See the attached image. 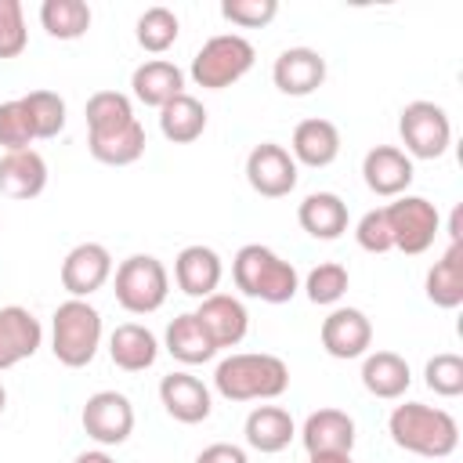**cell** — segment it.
Instances as JSON below:
<instances>
[{
  "instance_id": "38",
  "label": "cell",
  "mask_w": 463,
  "mask_h": 463,
  "mask_svg": "<svg viewBox=\"0 0 463 463\" xmlns=\"http://www.w3.org/2000/svg\"><path fill=\"white\" fill-rule=\"evenodd\" d=\"M29 47V29H25V11L18 0H0V61L18 58Z\"/></svg>"
},
{
  "instance_id": "30",
  "label": "cell",
  "mask_w": 463,
  "mask_h": 463,
  "mask_svg": "<svg viewBox=\"0 0 463 463\" xmlns=\"http://www.w3.org/2000/svg\"><path fill=\"white\" fill-rule=\"evenodd\" d=\"M203 130H206V109L199 98L177 94L159 109V134L170 145H192L195 137H203Z\"/></svg>"
},
{
  "instance_id": "13",
  "label": "cell",
  "mask_w": 463,
  "mask_h": 463,
  "mask_svg": "<svg viewBox=\"0 0 463 463\" xmlns=\"http://www.w3.org/2000/svg\"><path fill=\"white\" fill-rule=\"evenodd\" d=\"M412 177H416L412 159L398 145H376L362 159V181H365V188L373 195H383V199L409 195Z\"/></svg>"
},
{
  "instance_id": "31",
  "label": "cell",
  "mask_w": 463,
  "mask_h": 463,
  "mask_svg": "<svg viewBox=\"0 0 463 463\" xmlns=\"http://www.w3.org/2000/svg\"><path fill=\"white\" fill-rule=\"evenodd\" d=\"M90 4L87 0H43L40 4V25L54 40H80L90 29Z\"/></svg>"
},
{
  "instance_id": "11",
  "label": "cell",
  "mask_w": 463,
  "mask_h": 463,
  "mask_svg": "<svg viewBox=\"0 0 463 463\" xmlns=\"http://www.w3.org/2000/svg\"><path fill=\"white\" fill-rule=\"evenodd\" d=\"M318 340H322L329 358H340V362L365 358L373 347V322L362 307H333L322 318Z\"/></svg>"
},
{
  "instance_id": "42",
  "label": "cell",
  "mask_w": 463,
  "mask_h": 463,
  "mask_svg": "<svg viewBox=\"0 0 463 463\" xmlns=\"http://www.w3.org/2000/svg\"><path fill=\"white\" fill-rule=\"evenodd\" d=\"M307 463H354L351 452H311Z\"/></svg>"
},
{
  "instance_id": "15",
  "label": "cell",
  "mask_w": 463,
  "mask_h": 463,
  "mask_svg": "<svg viewBox=\"0 0 463 463\" xmlns=\"http://www.w3.org/2000/svg\"><path fill=\"white\" fill-rule=\"evenodd\" d=\"M159 402H163L166 416H174L177 423H188V427L210 420V412H213V394H210V387H206L199 376L184 373V369L166 373V376L159 380Z\"/></svg>"
},
{
  "instance_id": "2",
  "label": "cell",
  "mask_w": 463,
  "mask_h": 463,
  "mask_svg": "<svg viewBox=\"0 0 463 463\" xmlns=\"http://www.w3.org/2000/svg\"><path fill=\"white\" fill-rule=\"evenodd\" d=\"M289 365L268 351H235L217 362L213 391L228 402H271L286 394Z\"/></svg>"
},
{
  "instance_id": "18",
  "label": "cell",
  "mask_w": 463,
  "mask_h": 463,
  "mask_svg": "<svg viewBox=\"0 0 463 463\" xmlns=\"http://www.w3.org/2000/svg\"><path fill=\"white\" fill-rule=\"evenodd\" d=\"M221 275H224V264H221V253L213 246H203V242H192L184 246L177 257H174V282L184 297H210L217 293L221 286Z\"/></svg>"
},
{
  "instance_id": "10",
  "label": "cell",
  "mask_w": 463,
  "mask_h": 463,
  "mask_svg": "<svg viewBox=\"0 0 463 463\" xmlns=\"http://www.w3.org/2000/svg\"><path fill=\"white\" fill-rule=\"evenodd\" d=\"M297 177H300V170H297V159L289 156L286 145L260 141V145L250 148V156H246V181H250V188L257 195L282 199V195H289L297 188Z\"/></svg>"
},
{
  "instance_id": "9",
  "label": "cell",
  "mask_w": 463,
  "mask_h": 463,
  "mask_svg": "<svg viewBox=\"0 0 463 463\" xmlns=\"http://www.w3.org/2000/svg\"><path fill=\"white\" fill-rule=\"evenodd\" d=\"M80 423H83V434L94 445L112 449V445H123L134 434V405L123 391H94L83 402Z\"/></svg>"
},
{
  "instance_id": "32",
  "label": "cell",
  "mask_w": 463,
  "mask_h": 463,
  "mask_svg": "<svg viewBox=\"0 0 463 463\" xmlns=\"http://www.w3.org/2000/svg\"><path fill=\"white\" fill-rule=\"evenodd\" d=\"M83 116H87V134H109V130H119L130 119H137L134 116V101L123 90H98V94H90Z\"/></svg>"
},
{
  "instance_id": "16",
  "label": "cell",
  "mask_w": 463,
  "mask_h": 463,
  "mask_svg": "<svg viewBox=\"0 0 463 463\" xmlns=\"http://www.w3.org/2000/svg\"><path fill=\"white\" fill-rule=\"evenodd\" d=\"M271 83L289 98H307L326 83V58L315 47H286L271 65Z\"/></svg>"
},
{
  "instance_id": "14",
  "label": "cell",
  "mask_w": 463,
  "mask_h": 463,
  "mask_svg": "<svg viewBox=\"0 0 463 463\" xmlns=\"http://www.w3.org/2000/svg\"><path fill=\"white\" fill-rule=\"evenodd\" d=\"M195 318L203 322V329L210 333V340L217 344V351L224 347H239L250 333V311L239 297L232 293H210L199 300Z\"/></svg>"
},
{
  "instance_id": "21",
  "label": "cell",
  "mask_w": 463,
  "mask_h": 463,
  "mask_svg": "<svg viewBox=\"0 0 463 463\" xmlns=\"http://www.w3.org/2000/svg\"><path fill=\"white\" fill-rule=\"evenodd\" d=\"M130 94L141 105L163 109L166 101H174L177 94H184V72L170 61V58H148L130 72Z\"/></svg>"
},
{
  "instance_id": "7",
  "label": "cell",
  "mask_w": 463,
  "mask_h": 463,
  "mask_svg": "<svg viewBox=\"0 0 463 463\" xmlns=\"http://www.w3.org/2000/svg\"><path fill=\"white\" fill-rule=\"evenodd\" d=\"M398 134H402V152L409 159H441L452 145V119L441 105L416 98L402 109L398 116Z\"/></svg>"
},
{
  "instance_id": "33",
  "label": "cell",
  "mask_w": 463,
  "mask_h": 463,
  "mask_svg": "<svg viewBox=\"0 0 463 463\" xmlns=\"http://www.w3.org/2000/svg\"><path fill=\"white\" fill-rule=\"evenodd\" d=\"M134 36H137L141 51H148V54H163V51H170V47L177 43V36H181V22H177V14H174L170 7L156 4V7H145V11L137 14Z\"/></svg>"
},
{
  "instance_id": "40",
  "label": "cell",
  "mask_w": 463,
  "mask_h": 463,
  "mask_svg": "<svg viewBox=\"0 0 463 463\" xmlns=\"http://www.w3.org/2000/svg\"><path fill=\"white\" fill-rule=\"evenodd\" d=\"M354 242L365 250V253H387L394 250L391 242V224H387V210L376 206V210H365L354 224Z\"/></svg>"
},
{
  "instance_id": "22",
  "label": "cell",
  "mask_w": 463,
  "mask_h": 463,
  "mask_svg": "<svg viewBox=\"0 0 463 463\" xmlns=\"http://www.w3.org/2000/svg\"><path fill=\"white\" fill-rule=\"evenodd\" d=\"M109 358L123 373H145L159 358V340L141 322H123L109 333Z\"/></svg>"
},
{
  "instance_id": "5",
  "label": "cell",
  "mask_w": 463,
  "mask_h": 463,
  "mask_svg": "<svg viewBox=\"0 0 463 463\" xmlns=\"http://www.w3.org/2000/svg\"><path fill=\"white\" fill-rule=\"evenodd\" d=\"M112 293L116 304L130 315H152L166 304L170 293V271L159 257L152 253H134L127 260H119V268L112 271Z\"/></svg>"
},
{
  "instance_id": "12",
  "label": "cell",
  "mask_w": 463,
  "mask_h": 463,
  "mask_svg": "<svg viewBox=\"0 0 463 463\" xmlns=\"http://www.w3.org/2000/svg\"><path fill=\"white\" fill-rule=\"evenodd\" d=\"M112 253L101 242H76L61 260V286L69 289V297L87 300L112 279Z\"/></svg>"
},
{
  "instance_id": "29",
  "label": "cell",
  "mask_w": 463,
  "mask_h": 463,
  "mask_svg": "<svg viewBox=\"0 0 463 463\" xmlns=\"http://www.w3.org/2000/svg\"><path fill=\"white\" fill-rule=\"evenodd\" d=\"M145 127L141 119H130L127 127L119 130H109V134H87V148L98 163L105 166H130L145 156Z\"/></svg>"
},
{
  "instance_id": "28",
  "label": "cell",
  "mask_w": 463,
  "mask_h": 463,
  "mask_svg": "<svg viewBox=\"0 0 463 463\" xmlns=\"http://www.w3.org/2000/svg\"><path fill=\"white\" fill-rule=\"evenodd\" d=\"M423 289L434 307L452 311L463 304V242H449V250L430 264Z\"/></svg>"
},
{
  "instance_id": "24",
  "label": "cell",
  "mask_w": 463,
  "mask_h": 463,
  "mask_svg": "<svg viewBox=\"0 0 463 463\" xmlns=\"http://www.w3.org/2000/svg\"><path fill=\"white\" fill-rule=\"evenodd\" d=\"M242 434H246V445H250L253 452L275 456V452L289 449V441L297 438V423H293V416H289L282 405H257V409L246 416Z\"/></svg>"
},
{
  "instance_id": "25",
  "label": "cell",
  "mask_w": 463,
  "mask_h": 463,
  "mask_svg": "<svg viewBox=\"0 0 463 463\" xmlns=\"http://www.w3.org/2000/svg\"><path fill=\"white\" fill-rule=\"evenodd\" d=\"M297 221L300 228L311 235V239H322V242H333L347 232V203L336 195V192H311L300 199L297 206Z\"/></svg>"
},
{
  "instance_id": "39",
  "label": "cell",
  "mask_w": 463,
  "mask_h": 463,
  "mask_svg": "<svg viewBox=\"0 0 463 463\" xmlns=\"http://www.w3.org/2000/svg\"><path fill=\"white\" fill-rule=\"evenodd\" d=\"M279 14V0H221V18L239 29H264Z\"/></svg>"
},
{
  "instance_id": "41",
  "label": "cell",
  "mask_w": 463,
  "mask_h": 463,
  "mask_svg": "<svg viewBox=\"0 0 463 463\" xmlns=\"http://www.w3.org/2000/svg\"><path fill=\"white\" fill-rule=\"evenodd\" d=\"M195 463H250V456H246V449H242V445L213 441V445H206V449L195 456Z\"/></svg>"
},
{
  "instance_id": "23",
  "label": "cell",
  "mask_w": 463,
  "mask_h": 463,
  "mask_svg": "<svg viewBox=\"0 0 463 463\" xmlns=\"http://www.w3.org/2000/svg\"><path fill=\"white\" fill-rule=\"evenodd\" d=\"M300 445L311 452H351L354 420L344 409H315L300 427Z\"/></svg>"
},
{
  "instance_id": "44",
  "label": "cell",
  "mask_w": 463,
  "mask_h": 463,
  "mask_svg": "<svg viewBox=\"0 0 463 463\" xmlns=\"http://www.w3.org/2000/svg\"><path fill=\"white\" fill-rule=\"evenodd\" d=\"M4 409H7V387L0 383V416H4Z\"/></svg>"
},
{
  "instance_id": "3",
  "label": "cell",
  "mask_w": 463,
  "mask_h": 463,
  "mask_svg": "<svg viewBox=\"0 0 463 463\" xmlns=\"http://www.w3.org/2000/svg\"><path fill=\"white\" fill-rule=\"evenodd\" d=\"M232 279L242 297L264 300V304H289L300 289V275L293 260L279 257L264 242H246L232 257Z\"/></svg>"
},
{
  "instance_id": "1",
  "label": "cell",
  "mask_w": 463,
  "mask_h": 463,
  "mask_svg": "<svg viewBox=\"0 0 463 463\" xmlns=\"http://www.w3.org/2000/svg\"><path fill=\"white\" fill-rule=\"evenodd\" d=\"M387 434L398 449L423 459H449L459 445V423L452 412L423 402H402L387 416Z\"/></svg>"
},
{
  "instance_id": "6",
  "label": "cell",
  "mask_w": 463,
  "mask_h": 463,
  "mask_svg": "<svg viewBox=\"0 0 463 463\" xmlns=\"http://www.w3.org/2000/svg\"><path fill=\"white\" fill-rule=\"evenodd\" d=\"M253 61H257V51H253V43L242 33H217V36H210L195 51L188 72H192L195 87H203V90H224L232 83H239L253 69Z\"/></svg>"
},
{
  "instance_id": "26",
  "label": "cell",
  "mask_w": 463,
  "mask_h": 463,
  "mask_svg": "<svg viewBox=\"0 0 463 463\" xmlns=\"http://www.w3.org/2000/svg\"><path fill=\"white\" fill-rule=\"evenodd\" d=\"M409 383H412V373H409V362L398 351H369L362 358V387L373 398L398 402L409 391Z\"/></svg>"
},
{
  "instance_id": "35",
  "label": "cell",
  "mask_w": 463,
  "mask_h": 463,
  "mask_svg": "<svg viewBox=\"0 0 463 463\" xmlns=\"http://www.w3.org/2000/svg\"><path fill=\"white\" fill-rule=\"evenodd\" d=\"M347 286H351V275H347V268L336 264V260L315 264V268L307 271V279H304L307 300H311V304H322V307L340 304V297L347 293Z\"/></svg>"
},
{
  "instance_id": "20",
  "label": "cell",
  "mask_w": 463,
  "mask_h": 463,
  "mask_svg": "<svg viewBox=\"0 0 463 463\" xmlns=\"http://www.w3.org/2000/svg\"><path fill=\"white\" fill-rule=\"evenodd\" d=\"M289 156L297 159V166H329L336 156H340V130L333 119H322V116H311V119H300L293 127V141H289Z\"/></svg>"
},
{
  "instance_id": "36",
  "label": "cell",
  "mask_w": 463,
  "mask_h": 463,
  "mask_svg": "<svg viewBox=\"0 0 463 463\" xmlns=\"http://www.w3.org/2000/svg\"><path fill=\"white\" fill-rule=\"evenodd\" d=\"M423 383L441 394V398H459L463 394V358L452 354V351H441L434 354L427 365H423Z\"/></svg>"
},
{
  "instance_id": "34",
  "label": "cell",
  "mask_w": 463,
  "mask_h": 463,
  "mask_svg": "<svg viewBox=\"0 0 463 463\" xmlns=\"http://www.w3.org/2000/svg\"><path fill=\"white\" fill-rule=\"evenodd\" d=\"M22 105L33 119L36 137H58L65 130V98L58 90H29L22 94Z\"/></svg>"
},
{
  "instance_id": "19",
  "label": "cell",
  "mask_w": 463,
  "mask_h": 463,
  "mask_svg": "<svg viewBox=\"0 0 463 463\" xmlns=\"http://www.w3.org/2000/svg\"><path fill=\"white\" fill-rule=\"evenodd\" d=\"M43 188H47V159L36 148L0 156V195L25 203L36 199Z\"/></svg>"
},
{
  "instance_id": "17",
  "label": "cell",
  "mask_w": 463,
  "mask_h": 463,
  "mask_svg": "<svg viewBox=\"0 0 463 463\" xmlns=\"http://www.w3.org/2000/svg\"><path fill=\"white\" fill-rule=\"evenodd\" d=\"M40 344H43V326L29 307L22 304L0 307V373L33 358Z\"/></svg>"
},
{
  "instance_id": "4",
  "label": "cell",
  "mask_w": 463,
  "mask_h": 463,
  "mask_svg": "<svg viewBox=\"0 0 463 463\" xmlns=\"http://www.w3.org/2000/svg\"><path fill=\"white\" fill-rule=\"evenodd\" d=\"M101 311L90 300H61L51 315V354L65 365V369H83L94 362L98 347H101Z\"/></svg>"
},
{
  "instance_id": "8",
  "label": "cell",
  "mask_w": 463,
  "mask_h": 463,
  "mask_svg": "<svg viewBox=\"0 0 463 463\" xmlns=\"http://www.w3.org/2000/svg\"><path fill=\"white\" fill-rule=\"evenodd\" d=\"M383 210H387L394 250H402L409 257H420V253H427L434 246V239L441 232V213H438V206L430 199H423V195H398Z\"/></svg>"
},
{
  "instance_id": "43",
  "label": "cell",
  "mask_w": 463,
  "mask_h": 463,
  "mask_svg": "<svg viewBox=\"0 0 463 463\" xmlns=\"http://www.w3.org/2000/svg\"><path fill=\"white\" fill-rule=\"evenodd\" d=\"M72 463H116V459H112L105 449H87V452H80Z\"/></svg>"
},
{
  "instance_id": "37",
  "label": "cell",
  "mask_w": 463,
  "mask_h": 463,
  "mask_svg": "<svg viewBox=\"0 0 463 463\" xmlns=\"http://www.w3.org/2000/svg\"><path fill=\"white\" fill-rule=\"evenodd\" d=\"M33 141H36V134H33V119H29L22 98L0 101V145H4V152H22Z\"/></svg>"
},
{
  "instance_id": "27",
  "label": "cell",
  "mask_w": 463,
  "mask_h": 463,
  "mask_svg": "<svg viewBox=\"0 0 463 463\" xmlns=\"http://www.w3.org/2000/svg\"><path fill=\"white\" fill-rule=\"evenodd\" d=\"M163 347L170 351V358H177L181 365H203L217 354V344L210 340V333L203 329V322L195 318V311L177 315L166 333H163Z\"/></svg>"
}]
</instances>
